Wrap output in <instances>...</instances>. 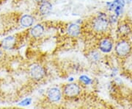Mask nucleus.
I'll return each mask as SVG.
<instances>
[{"label": "nucleus", "instance_id": "f257e3e1", "mask_svg": "<svg viewBox=\"0 0 132 109\" xmlns=\"http://www.w3.org/2000/svg\"><path fill=\"white\" fill-rule=\"evenodd\" d=\"M90 26L93 30L97 33H104L109 28L110 21L104 14L98 15L91 21Z\"/></svg>", "mask_w": 132, "mask_h": 109}, {"label": "nucleus", "instance_id": "f03ea898", "mask_svg": "<svg viewBox=\"0 0 132 109\" xmlns=\"http://www.w3.org/2000/svg\"><path fill=\"white\" fill-rule=\"evenodd\" d=\"M114 52L119 58L124 59L132 52V43L126 38H120L114 46Z\"/></svg>", "mask_w": 132, "mask_h": 109}, {"label": "nucleus", "instance_id": "7ed1b4c3", "mask_svg": "<svg viewBox=\"0 0 132 109\" xmlns=\"http://www.w3.org/2000/svg\"><path fill=\"white\" fill-rule=\"evenodd\" d=\"M80 85L75 83H71L64 85L62 89V95L68 99H74L77 97L81 93Z\"/></svg>", "mask_w": 132, "mask_h": 109}, {"label": "nucleus", "instance_id": "20e7f679", "mask_svg": "<svg viewBox=\"0 0 132 109\" xmlns=\"http://www.w3.org/2000/svg\"><path fill=\"white\" fill-rule=\"evenodd\" d=\"M29 76L35 81H40L46 77L45 68L39 63H34L29 68Z\"/></svg>", "mask_w": 132, "mask_h": 109}, {"label": "nucleus", "instance_id": "39448f33", "mask_svg": "<svg viewBox=\"0 0 132 109\" xmlns=\"http://www.w3.org/2000/svg\"><path fill=\"white\" fill-rule=\"evenodd\" d=\"M117 33L120 38H126L132 33V27L127 21H120L118 25Z\"/></svg>", "mask_w": 132, "mask_h": 109}, {"label": "nucleus", "instance_id": "423d86ee", "mask_svg": "<svg viewBox=\"0 0 132 109\" xmlns=\"http://www.w3.org/2000/svg\"><path fill=\"white\" fill-rule=\"evenodd\" d=\"M17 42H18L17 35H10V36H7L2 40V41L0 42V46L3 49L11 50V49H13L16 47Z\"/></svg>", "mask_w": 132, "mask_h": 109}, {"label": "nucleus", "instance_id": "0eeeda50", "mask_svg": "<svg viewBox=\"0 0 132 109\" xmlns=\"http://www.w3.org/2000/svg\"><path fill=\"white\" fill-rule=\"evenodd\" d=\"M46 97L50 103H58L61 100L62 97V91L57 87L50 88L46 92Z\"/></svg>", "mask_w": 132, "mask_h": 109}, {"label": "nucleus", "instance_id": "6e6552de", "mask_svg": "<svg viewBox=\"0 0 132 109\" xmlns=\"http://www.w3.org/2000/svg\"><path fill=\"white\" fill-rule=\"evenodd\" d=\"M98 49L101 52L109 53L112 52L114 48V41L112 38L106 37L101 38L98 42Z\"/></svg>", "mask_w": 132, "mask_h": 109}, {"label": "nucleus", "instance_id": "1a4fd4ad", "mask_svg": "<svg viewBox=\"0 0 132 109\" xmlns=\"http://www.w3.org/2000/svg\"><path fill=\"white\" fill-rule=\"evenodd\" d=\"M66 32H67L68 35L71 37H77L81 33L80 25L76 24V23H71L68 26Z\"/></svg>", "mask_w": 132, "mask_h": 109}, {"label": "nucleus", "instance_id": "9d476101", "mask_svg": "<svg viewBox=\"0 0 132 109\" xmlns=\"http://www.w3.org/2000/svg\"><path fill=\"white\" fill-rule=\"evenodd\" d=\"M35 19L32 15L24 14L23 15L19 20V23L23 27H30L34 24Z\"/></svg>", "mask_w": 132, "mask_h": 109}, {"label": "nucleus", "instance_id": "9b49d317", "mask_svg": "<svg viewBox=\"0 0 132 109\" xmlns=\"http://www.w3.org/2000/svg\"><path fill=\"white\" fill-rule=\"evenodd\" d=\"M44 30H45L44 26L41 24H38L31 28L29 33L33 38H38L42 36L43 34L44 33Z\"/></svg>", "mask_w": 132, "mask_h": 109}, {"label": "nucleus", "instance_id": "f8f14e48", "mask_svg": "<svg viewBox=\"0 0 132 109\" xmlns=\"http://www.w3.org/2000/svg\"><path fill=\"white\" fill-rule=\"evenodd\" d=\"M39 12L42 16H46L51 13L52 10V5L48 1H45L39 4Z\"/></svg>", "mask_w": 132, "mask_h": 109}, {"label": "nucleus", "instance_id": "ddd939ff", "mask_svg": "<svg viewBox=\"0 0 132 109\" xmlns=\"http://www.w3.org/2000/svg\"><path fill=\"white\" fill-rule=\"evenodd\" d=\"M88 57L91 61L98 62L100 61V59L101 58V54L99 51L97 50H93L89 53Z\"/></svg>", "mask_w": 132, "mask_h": 109}, {"label": "nucleus", "instance_id": "4468645a", "mask_svg": "<svg viewBox=\"0 0 132 109\" xmlns=\"http://www.w3.org/2000/svg\"><path fill=\"white\" fill-rule=\"evenodd\" d=\"M80 81L84 82L85 84H89L91 82V80H90V78L86 77V76H81V77H80Z\"/></svg>", "mask_w": 132, "mask_h": 109}, {"label": "nucleus", "instance_id": "2eb2a0df", "mask_svg": "<svg viewBox=\"0 0 132 109\" xmlns=\"http://www.w3.org/2000/svg\"><path fill=\"white\" fill-rule=\"evenodd\" d=\"M30 102H31V100H30V99H26V100H24V101H22L21 103H20V105H23V106H24V105H29L30 103Z\"/></svg>", "mask_w": 132, "mask_h": 109}, {"label": "nucleus", "instance_id": "dca6fc26", "mask_svg": "<svg viewBox=\"0 0 132 109\" xmlns=\"http://www.w3.org/2000/svg\"><path fill=\"white\" fill-rule=\"evenodd\" d=\"M3 49L1 47V46H0V61H1V60L2 59V57L4 56V52H3Z\"/></svg>", "mask_w": 132, "mask_h": 109}, {"label": "nucleus", "instance_id": "f3484780", "mask_svg": "<svg viewBox=\"0 0 132 109\" xmlns=\"http://www.w3.org/2000/svg\"><path fill=\"white\" fill-rule=\"evenodd\" d=\"M36 2H38V4H40V3H42L43 2H45V1H47V0H35Z\"/></svg>", "mask_w": 132, "mask_h": 109}, {"label": "nucleus", "instance_id": "a211bd4d", "mask_svg": "<svg viewBox=\"0 0 132 109\" xmlns=\"http://www.w3.org/2000/svg\"><path fill=\"white\" fill-rule=\"evenodd\" d=\"M128 1H131V0H128Z\"/></svg>", "mask_w": 132, "mask_h": 109}, {"label": "nucleus", "instance_id": "6ab92c4d", "mask_svg": "<svg viewBox=\"0 0 132 109\" xmlns=\"http://www.w3.org/2000/svg\"><path fill=\"white\" fill-rule=\"evenodd\" d=\"M0 1H1V0H0Z\"/></svg>", "mask_w": 132, "mask_h": 109}]
</instances>
